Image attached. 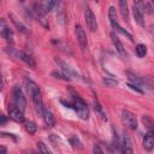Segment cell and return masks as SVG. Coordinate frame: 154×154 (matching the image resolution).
Returning a JSON list of instances; mask_svg holds the SVG:
<instances>
[{"mask_svg": "<svg viewBox=\"0 0 154 154\" xmlns=\"http://www.w3.org/2000/svg\"><path fill=\"white\" fill-rule=\"evenodd\" d=\"M25 85H26V89L29 91V94L31 95V99H32V102H34V107H35V111L36 113L38 114H43V102H42V97H41V93H40V89L30 79H26L25 81Z\"/></svg>", "mask_w": 154, "mask_h": 154, "instance_id": "cell-1", "label": "cell"}, {"mask_svg": "<svg viewBox=\"0 0 154 154\" xmlns=\"http://www.w3.org/2000/svg\"><path fill=\"white\" fill-rule=\"evenodd\" d=\"M72 107L75 109V112L77 113V116L83 119V120H87L89 118V109H88V106L87 103L78 96H75L73 97V102H72Z\"/></svg>", "mask_w": 154, "mask_h": 154, "instance_id": "cell-2", "label": "cell"}, {"mask_svg": "<svg viewBox=\"0 0 154 154\" xmlns=\"http://www.w3.org/2000/svg\"><path fill=\"white\" fill-rule=\"evenodd\" d=\"M108 19H109V23L112 25V28L116 30V31H119L122 32L123 35H125L126 37H129L130 40H132V35L129 34L126 30H124L120 25H119V22H118V16H117V12H116V8L113 6H111L108 8Z\"/></svg>", "mask_w": 154, "mask_h": 154, "instance_id": "cell-3", "label": "cell"}, {"mask_svg": "<svg viewBox=\"0 0 154 154\" xmlns=\"http://www.w3.org/2000/svg\"><path fill=\"white\" fill-rule=\"evenodd\" d=\"M13 100H14L16 107H18L22 112H24V109L26 107V100H25V96H24V93H23L20 85H14V88H13Z\"/></svg>", "mask_w": 154, "mask_h": 154, "instance_id": "cell-4", "label": "cell"}, {"mask_svg": "<svg viewBox=\"0 0 154 154\" xmlns=\"http://www.w3.org/2000/svg\"><path fill=\"white\" fill-rule=\"evenodd\" d=\"M122 119H123L124 124L128 128H130L131 130L137 129V119H136V116L132 112H130L128 109H123L122 111Z\"/></svg>", "mask_w": 154, "mask_h": 154, "instance_id": "cell-5", "label": "cell"}, {"mask_svg": "<svg viewBox=\"0 0 154 154\" xmlns=\"http://www.w3.org/2000/svg\"><path fill=\"white\" fill-rule=\"evenodd\" d=\"M75 32H76L77 41H78V43H79V47H81L82 52H87V51H88V40H87V35H85L84 30L82 29L81 25H76Z\"/></svg>", "mask_w": 154, "mask_h": 154, "instance_id": "cell-6", "label": "cell"}, {"mask_svg": "<svg viewBox=\"0 0 154 154\" xmlns=\"http://www.w3.org/2000/svg\"><path fill=\"white\" fill-rule=\"evenodd\" d=\"M84 17H85V23L88 25V28L91 31H96L97 30V23H96V18L93 13V11L90 8H87L84 12Z\"/></svg>", "mask_w": 154, "mask_h": 154, "instance_id": "cell-7", "label": "cell"}, {"mask_svg": "<svg viewBox=\"0 0 154 154\" xmlns=\"http://www.w3.org/2000/svg\"><path fill=\"white\" fill-rule=\"evenodd\" d=\"M8 114L10 118L17 123H24V116L23 112L18 108V107H10L8 108Z\"/></svg>", "mask_w": 154, "mask_h": 154, "instance_id": "cell-8", "label": "cell"}, {"mask_svg": "<svg viewBox=\"0 0 154 154\" xmlns=\"http://www.w3.org/2000/svg\"><path fill=\"white\" fill-rule=\"evenodd\" d=\"M143 148L147 152H150L154 149V131H150L144 136L143 138Z\"/></svg>", "mask_w": 154, "mask_h": 154, "instance_id": "cell-9", "label": "cell"}, {"mask_svg": "<svg viewBox=\"0 0 154 154\" xmlns=\"http://www.w3.org/2000/svg\"><path fill=\"white\" fill-rule=\"evenodd\" d=\"M111 38H112V42H113V45H114V47H116L117 52H118L122 57H126V52H125L124 46H123L122 41L119 40V37H118L114 32H111Z\"/></svg>", "mask_w": 154, "mask_h": 154, "instance_id": "cell-10", "label": "cell"}, {"mask_svg": "<svg viewBox=\"0 0 154 154\" xmlns=\"http://www.w3.org/2000/svg\"><path fill=\"white\" fill-rule=\"evenodd\" d=\"M122 153L123 154H134L132 143H131V140L128 135H124L123 143H122Z\"/></svg>", "mask_w": 154, "mask_h": 154, "instance_id": "cell-11", "label": "cell"}, {"mask_svg": "<svg viewBox=\"0 0 154 154\" xmlns=\"http://www.w3.org/2000/svg\"><path fill=\"white\" fill-rule=\"evenodd\" d=\"M1 35L4 36V38L8 42V43H12L13 42V34H12V30L5 25V22L4 19L1 20Z\"/></svg>", "mask_w": 154, "mask_h": 154, "instance_id": "cell-12", "label": "cell"}, {"mask_svg": "<svg viewBox=\"0 0 154 154\" xmlns=\"http://www.w3.org/2000/svg\"><path fill=\"white\" fill-rule=\"evenodd\" d=\"M43 120H45V123H46V125H47V128H53L54 125H55V119H54V116H53V113L49 111V109H47V108H45L43 109Z\"/></svg>", "mask_w": 154, "mask_h": 154, "instance_id": "cell-13", "label": "cell"}, {"mask_svg": "<svg viewBox=\"0 0 154 154\" xmlns=\"http://www.w3.org/2000/svg\"><path fill=\"white\" fill-rule=\"evenodd\" d=\"M55 61H57V64H58V65L61 67L63 72H64V73H66V75H67L70 78H71V77L75 75V71H73V70L70 67V65H69V64H66L64 60H61L60 58H55Z\"/></svg>", "mask_w": 154, "mask_h": 154, "instance_id": "cell-14", "label": "cell"}, {"mask_svg": "<svg viewBox=\"0 0 154 154\" xmlns=\"http://www.w3.org/2000/svg\"><path fill=\"white\" fill-rule=\"evenodd\" d=\"M132 13H134V18H135V22L140 25V26H144V19H143V12L138 8V7H136L135 5H134V7H132Z\"/></svg>", "mask_w": 154, "mask_h": 154, "instance_id": "cell-15", "label": "cell"}, {"mask_svg": "<svg viewBox=\"0 0 154 154\" xmlns=\"http://www.w3.org/2000/svg\"><path fill=\"white\" fill-rule=\"evenodd\" d=\"M18 57L24 61V63H26L29 66H31L32 69H35L36 67V63H35V60H34V58L31 57V55H29L28 53H24V52H18Z\"/></svg>", "mask_w": 154, "mask_h": 154, "instance_id": "cell-16", "label": "cell"}, {"mask_svg": "<svg viewBox=\"0 0 154 154\" xmlns=\"http://www.w3.org/2000/svg\"><path fill=\"white\" fill-rule=\"evenodd\" d=\"M119 8H120V13L123 16V18L129 22V11H128V2L125 0H120L119 1Z\"/></svg>", "mask_w": 154, "mask_h": 154, "instance_id": "cell-17", "label": "cell"}, {"mask_svg": "<svg viewBox=\"0 0 154 154\" xmlns=\"http://www.w3.org/2000/svg\"><path fill=\"white\" fill-rule=\"evenodd\" d=\"M10 17H11V19H12V22H13V24L17 26V29L19 30V31H22V32H24V34H28L29 32V30H28V28L20 22V20H18V18H16L13 14H10Z\"/></svg>", "mask_w": 154, "mask_h": 154, "instance_id": "cell-18", "label": "cell"}, {"mask_svg": "<svg viewBox=\"0 0 154 154\" xmlns=\"http://www.w3.org/2000/svg\"><path fill=\"white\" fill-rule=\"evenodd\" d=\"M128 76H129V81H131V84H135V85H137V87H141V85L144 83V79H142V78H140V77H137V76H135V75L131 73V72H128Z\"/></svg>", "mask_w": 154, "mask_h": 154, "instance_id": "cell-19", "label": "cell"}, {"mask_svg": "<svg viewBox=\"0 0 154 154\" xmlns=\"http://www.w3.org/2000/svg\"><path fill=\"white\" fill-rule=\"evenodd\" d=\"M24 126H25V130L30 134V135H34L36 132V125L34 122H30V120H26L24 122Z\"/></svg>", "mask_w": 154, "mask_h": 154, "instance_id": "cell-20", "label": "cell"}, {"mask_svg": "<svg viewBox=\"0 0 154 154\" xmlns=\"http://www.w3.org/2000/svg\"><path fill=\"white\" fill-rule=\"evenodd\" d=\"M136 54H137L138 58H143L147 54V47L144 45H142V43L137 45L136 46Z\"/></svg>", "mask_w": 154, "mask_h": 154, "instance_id": "cell-21", "label": "cell"}, {"mask_svg": "<svg viewBox=\"0 0 154 154\" xmlns=\"http://www.w3.org/2000/svg\"><path fill=\"white\" fill-rule=\"evenodd\" d=\"M57 5H58V2H55V1H46V2H42V7H43L45 12L52 11L54 8V6H57Z\"/></svg>", "mask_w": 154, "mask_h": 154, "instance_id": "cell-22", "label": "cell"}, {"mask_svg": "<svg viewBox=\"0 0 154 154\" xmlns=\"http://www.w3.org/2000/svg\"><path fill=\"white\" fill-rule=\"evenodd\" d=\"M37 148H38V153L40 154H52V152L48 149V147L43 142H38L37 143Z\"/></svg>", "mask_w": 154, "mask_h": 154, "instance_id": "cell-23", "label": "cell"}, {"mask_svg": "<svg viewBox=\"0 0 154 154\" xmlns=\"http://www.w3.org/2000/svg\"><path fill=\"white\" fill-rule=\"evenodd\" d=\"M52 76H54L55 78H59V79H64V81H71V78L66 75V73H64V72H58V71H54V72H52Z\"/></svg>", "mask_w": 154, "mask_h": 154, "instance_id": "cell-24", "label": "cell"}, {"mask_svg": "<svg viewBox=\"0 0 154 154\" xmlns=\"http://www.w3.org/2000/svg\"><path fill=\"white\" fill-rule=\"evenodd\" d=\"M144 12L152 14L154 13V1H148V2H144Z\"/></svg>", "mask_w": 154, "mask_h": 154, "instance_id": "cell-25", "label": "cell"}, {"mask_svg": "<svg viewBox=\"0 0 154 154\" xmlns=\"http://www.w3.org/2000/svg\"><path fill=\"white\" fill-rule=\"evenodd\" d=\"M93 154H105L103 150L101 149L100 144H94V148H93Z\"/></svg>", "mask_w": 154, "mask_h": 154, "instance_id": "cell-26", "label": "cell"}, {"mask_svg": "<svg viewBox=\"0 0 154 154\" xmlns=\"http://www.w3.org/2000/svg\"><path fill=\"white\" fill-rule=\"evenodd\" d=\"M103 83L106 84V85H116L117 84V81H114V79H111V78H103Z\"/></svg>", "mask_w": 154, "mask_h": 154, "instance_id": "cell-27", "label": "cell"}, {"mask_svg": "<svg viewBox=\"0 0 154 154\" xmlns=\"http://www.w3.org/2000/svg\"><path fill=\"white\" fill-rule=\"evenodd\" d=\"M129 87L131 88V89H134V90H136V91H138V93H143V90L142 89H140L137 85H135V84H131V83H129Z\"/></svg>", "mask_w": 154, "mask_h": 154, "instance_id": "cell-28", "label": "cell"}, {"mask_svg": "<svg viewBox=\"0 0 154 154\" xmlns=\"http://www.w3.org/2000/svg\"><path fill=\"white\" fill-rule=\"evenodd\" d=\"M5 123H6V118H5V116H1V123H0V125H5Z\"/></svg>", "mask_w": 154, "mask_h": 154, "instance_id": "cell-29", "label": "cell"}, {"mask_svg": "<svg viewBox=\"0 0 154 154\" xmlns=\"http://www.w3.org/2000/svg\"><path fill=\"white\" fill-rule=\"evenodd\" d=\"M0 149H1V153H0V154H7V150H6V148H5L4 146H1Z\"/></svg>", "mask_w": 154, "mask_h": 154, "instance_id": "cell-30", "label": "cell"}]
</instances>
